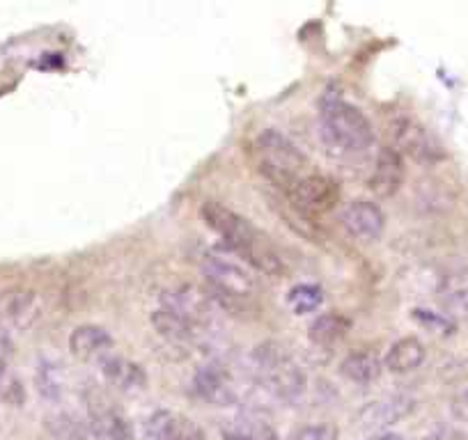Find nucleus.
Returning a JSON list of instances; mask_svg holds the SVG:
<instances>
[{
	"mask_svg": "<svg viewBox=\"0 0 468 440\" xmlns=\"http://www.w3.org/2000/svg\"><path fill=\"white\" fill-rule=\"evenodd\" d=\"M202 273L216 308L241 309L258 291L253 268L241 262L232 250H209L202 257Z\"/></svg>",
	"mask_w": 468,
	"mask_h": 440,
	"instance_id": "nucleus-3",
	"label": "nucleus"
},
{
	"mask_svg": "<svg viewBox=\"0 0 468 440\" xmlns=\"http://www.w3.org/2000/svg\"><path fill=\"white\" fill-rule=\"evenodd\" d=\"M250 372L267 393L282 402H296L305 390V376L294 358L276 342H264L250 356Z\"/></svg>",
	"mask_w": 468,
	"mask_h": 440,
	"instance_id": "nucleus-5",
	"label": "nucleus"
},
{
	"mask_svg": "<svg viewBox=\"0 0 468 440\" xmlns=\"http://www.w3.org/2000/svg\"><path fill=\"white\" fill-rule=\"evenodd\" d=\"M42 314V300L37 291L28 287H10L0 291V330L15 333L28 330Z\"/></svg>",
	"mask_w": 468,
	"mask_h": 440,
	"instance_id": "nucleus-9",
	"label": "nucleus"
},
{
	"mask_svg": "<svg viewBox=\"0 0 468 440\" xmlns=\"http://www.w3.org/2000/svg\"><path fill=\"white\" fill-rule=\"evenodd\" d=\"M319 141L331 156L354 159L375 145V127L354 103L328 99L319 110Z\"/></svg>",
	"mask_w": 468,
	"mask_h": 440,
	"instance_id": "nucleus-2",
	"label": "nucleus"
},
{
	"mask_svg": "<svg viewBox=\"0 0 468 440\" xmlns=\"http://www.w3.org/2000/svg\"><path fill=\"white\" fill-rule=\"evenodd\" d=\"M285 197L303 214H326L340 202V186L328 174L310 170L285 193Z\"/></svg>",
	"mask_w": 468,
	"mask_h": 440,
	"instance_id": "nucleus-8",
	"label": "nucleus"
},
{
	"mask_svg": "<svg viewBox=\"0 0 468 440\" xmlns=\"http://www.w3.org/2000/svg\"><path fill=\"white\" fill-rule=\"evenodd\" d=\"M202 220L209 230L223 239L225 248L232 250L241 262L249 264L253 271L267 273V276L281 278L287 271L281 250L271 244L267 235L253 225L246 215L237 214L220 202L207 200L200 209Z\"/></svg>",
	"mask_w": 468,
	"mask_h": 440,
	"instance_id": "nucleus-1",
	"label": "nucleus"
},
{
	"mask_svg": "<svg viewBox=\"0 0 468 440\" xmlns=\"http://www.w3.org/2000/svg\"><path fill=\"white\" fill-rule=\"evenodd\" d=\"M193 393L196 397L205 399L209 403H228L232 402L234 388H232V376H229L228 367L223 362H205L196 370L193 374Z\"/></svg>",
	"mask_w": 468,
	"mask_h": 440,
	"instance_id": "nucleus-13",
	"label": "nucleus"
},
{
	"mask_svg": "<svg viewBox=\"0 0 468 440\" xmlns=\"http://www.w3.org/2000/svg\"><path fill=\"white\" fill-rule=\"evenodd\" d=\"M37 390L48 402H58L65 393V372L58 362L42 361L37 370Z\"/></svg>",
	"mask_w": 468,
	"mask_h": 440,
	"instance_id": "nucleus-23",
	"label": "nucleus"
},
{
	"mask_svg": "<svg viewBox=\"0 0 468 440\" xmlns=\"http://www.w3.org/2000/svg\"><path fill=\"white\" fill-rule=\"evenodd\" d=\"M384 372V361L372 351H354L340 362V374L351 383H375Z\"/></svg>",
	"mask_w": 468,
	"mask_h": 440,
	"instance_id": "nucleus-20",
	"label": "nucleus"
},
{
	"mask_svg": "<svg viewBox=\"0 0 468 440\" xmlns=\"http://www.w3.org/2000/svg\"><path fill=\"white\" fill-rule=\"evenodd\" d=\"M253 156L260 174L282 193L290 191L303 174L310 173L308 156L276 129H267L255 138Z\"/></svg>",
	"mask_w": 468,
	"mask_h": 440,
	"instance_id": "nucleus-4",
	"label": "nucleus"
},
{
	"mask_svg": "<svg viewBox=\"0 0 468 440\" xmlns=\"http://www.w3.org/2000/svg\"><path fill=\"white\" fill-rule=\"evenodd\" d=\"M152 326H154L159 338H164L165 342L173 344V347H182V349L200 342L202 335L207 333L205 328L196 326V323L191 321H184V319H179L177 314L168 312V309L164 308H156L154 312H152Z\"/></svg>",
	"mask_w": 468,
	"mask_h": 440,
	"instance_id": "nucleus-17",
	"label": "nucleus"
},
{
	"mask_svg": "<svg viewBox=\"0 0 468 440\" xmlns=\"http://www.w3.org/2000/svg\"><path fill=\"white\" fill-rule=\"evenodd\" d=\"M112 347H115L112 335L103 326H97V323L76 326L69 335V351L83 362H101L103 358L111 356Z\"/></svg>",
	"mask_w": 468,
	"mask_h": 440,
	"instance_id": "nucleus-14",
	"label": "nucleus"
},
{
	"mask_svg": "<svg viewBox=\"0 0 468 440\" xmlns=\"http://www.w3.org/2000/svg\"><path fill=\"white\" fill-rule=\"evenodd\" d=\"M452 413L457 420L468 422V390H463L452 399Z\"/></svg>",
	"mask_w": 468,
	"mask_h": 440,
	"instance_id": "nucleus-27",
	"label": "nucleus"
},
{
	"mask_svg": "<svg viewBox=\"0 0 468 440\" xmlns=\"http://www.w3.org/2000/svg\"><path fill=\"white\" fill-rule=\"evenodd\" d=\"M351 321L340 312H326L317 317L310 326V340L319 347H331V344L340 342L349 333Z\"/></svg>",
	"mask_w": 468,
	"mask_h": 440,
	"instance_id": "nucleus-22",
	"label": "nucleus"
},
{
	"mask_svg": "<svg viewBox=\"0 0 468 440\" xmlns=\"http://www.w3.org/2000/svg\"><path fill=\"white\" fill-rule=\"evenodd\" d=\"M0 402L7 406H24L26 403L24 381L10 370L5 361L0 362Z\"/></svg>",
	"mask_w": 468,
	"mask_h": 440,
	"instance_id": "nucleus-25",
	"label": "nucleus"
},
{
	"mask_svg": "<svg viewBox=\"0 0 468 440\" xmlns=\"http://www.w3.org/2000/svg\"><path fill=\"white\" fill-rule=\"evenodd\" d=\"M145 429L152 440H205V431L191 417L170 411H156L145 422Z\"/></svg>",
	"mask_w": 468,
	"mask_h": 440,
	"instance_id": "nucleus-16",
	"label": "nucleus"
},
{
	"mask_svg": "<svg viewBox=\"0 0 468 440\" xmlns=\"http://www.w3.org/2000/svg\"><path fill=\"white\" fill-rule=\"evenodd\" d=\"M381 361H384V370L390 372V374H411V372L420 370L425 365L427 349L420 340L409 335V338H402L390 344Z\"/></svg>",
	"mask_w": 468,
	"mask_h": 440,
	"instance_id": "nucleus-18",
	"label": "nucleus"
},
{
	"mask_svg": "<svg viewBox=\"0 0 468 440\" xmlns=\"http://www.w3.org/2000/svg\"><path fill=\"white\" fill-rule=\"evenodd\" d=\"M342 227L351 239L361 241V244H372L384 235L386 214L377 202L354 200L342 211Z\"/></svg>",
	"mask_w": 468,
	"mask_h": 440,
	"instance_id": "nucleus-10",
	"label": "nucleus"
},
{
	"mask_svg": "<svg viewBox=\"0 0 468 440\" xmlns=\"http://www.w3.org/2000/svg\"><path fill=\"white\" fill-rule=\"evenodd\" d=\"M159 308L168 309V312L177 314L184 321L196 323V326L205 328V330L209 328L216 312V303L211 300L209 291L200 289L196 285H177L161 291Z\"/></svg>",
	"mask_w": 468,
	"mask_h": 440,
	"instance_id": "nucleus-7",
	"label": "nucleus"
},
{
	"mask_svg": "<svg viewBox=\"0 0 468 440\" xmlns=\"http://www.w3.org/2000/svg\"><path fill=\"white\" fill-rule=\"evenodd\" d=\"M101 376L111 388L120 390V393H141V390L147 388V372L143 370L138 362L129 361V358L122 356H108L103 358L101 362Z\"/></svg>",
	"mask_w": 468,
	"mask_h": 440,
	"instance_id": "nucleus-15",
	"label": "nucleus"
},
{
	"mask_svg": "<svg viewBox=\"0 0 468 440\" xmlns=\"http://www.w3.org/2000/svg\"><path fill=\"white\" fill-rule=\"evenodd\" d=\"M413 408H416V402H413L411 397H404V394L377 399V402H370L366 408L358 411L356 426L358 429L379 431V434H384V429H388L395 422L404 420Z\"/></svg>",
	"mask_w": 468,
	"mask_h": 440,
	"instance_id": "nucleus-11",
	"label": "nucleus"
},
{
	"mask_svg": "<svg viewBox=\"0 0 468 440\" xmlns=\"http://www.w3.org/2000/svg\"><path fill=\"white\" fill-rule=\"evenodd\" d=\"M340 429L333 422H317V424H303L290 431L285 440H337Z\"/></svg>",
	"mask_w": 468,
	"mask_h": 440,
	"instance_id": "nucleus-26",
	"label": "nucleus"
},
{
	"mask_svg": "<svg viewBox=\"0 0 468 440\" xmlns=\"http://www.w3.org/2000/svg\"><path fill=\"white\" fill-rule=\"evenodd\" d=\"M388 133L390 147L402 156L409 154L411 159L425 161V163L443 159V150H441L439 141L430 133V129L418 120L409 118V115H398V118L390 120Z\"/></svg>",
	"mask_w": 468,
	"mask_h": 440,
	"instance_id": "nucleus-6",
	"label": "nucleus"
},
{
	"mask_svg": "<svg viewBox=\"0 0 468 440\" xmlns=\"http://www.w3.org/2000/svg\"><path fill=\"white\" fill-rule=\"evenodd\" d=\"M90 426L99 435H106L108 440H136L132 420L112 406L94 408L92 417H90Z\"/></svg>",
	"mask_w": 468,
	"mask_h": 440,
	"instance_id": "nucleus-19",
	"label": "nucleus"
},
{
	"mask_svg": "<svg viewBox=\"0 0 468 440\" xmlns=\"http://www.w3.org/2000/svg\"><path fill=\"white\" fill-rule=\"evenodd\" d=\"M454 308H457L459 312H463L468 317V287H466V289L459 291L457 296H454Z\"/></svg>",
	"mask_w": 468,
	"mask_h": 440,
	"instance_id": "nucleus-28",
	"label": "nucleus"
},
{
	"mask_svg": "<svg viewBox=\"0 0 468 440\" xmlns=\"http://www.w3.org/2000/svg\"><path fill=\"white\" fill-rule=\"evenodd\" d=\"M367 440H404L399 434H390V431H384V434H377Z\"/></svg>",
	"mask_w": 468,
	"mask_h": 440,
	"instance_id": "nucleus-29",
	"label": "nucleus"
},
{
	"mask_svg": "<svg viewBox=\"0 0 468 440\" xmlns=\"http://www.w3.org/2000/svg\"><path fill=\"white\" fill-rule=\"evenodd\" d=\"M404 183V156L393 147H381L377 154L375 165H372L370 179H367V188L375 193L377 197L386 200L393 197L395 193L402 188Z\"/></svg>",
	"mask_w": 468,
	"mask_h": 440,
	"instance_id": "nucleus-12",
	"label": "nucleus"
},
{
	"mask_svg": "<svg viewBox=\"0 0 468 440\" xmlns=\"http://www.w3.org/2000/svg\"><path fill=\"white\" fill-rule=\"evenodd\" d=\"M223 440H278V434L264 417L241 415L225 426Z\"/></svg>",
	"mask_w": 468,
	"mask_h": 440,
	"instance_id": "nucleus-21",
	"label": "nucleus"
},
{
	"mask_svg": "<svg viewBox=\"0 0 468 440\" xmlns=\"http://www.w3.org/2000/svg\"><path fill=\"white\" fill-rule=\"evenodd\" d=\"M322 303L324 289L319 285H310V282L294 285L290 289V294H287V305L294 309V314H310L322 308Z\"/></svg>",
	"mask_w": 468,
	"mask_h": 440,
	"instance_id": "nucleus-24",
	"label": "nucleus"
}]
</instances>
